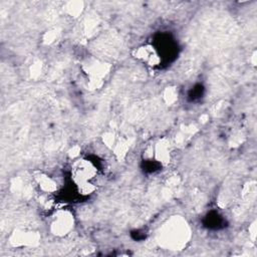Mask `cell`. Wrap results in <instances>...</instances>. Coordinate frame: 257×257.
Listing matches in <instances>:
<instances>
[{"mask_svg": "<svg viewBox=\"0 0 257 257\" xmlns=\"http://www.w3.org/2000/svg\"><path fill=\"white\" fill-rule=\"evenodd\" d=\"M34 180L39 187V189L44 193H53L57 190L56 182L49 176L43 173H36L34 175Z\"/></svg>", "mask_w": 257, "mask_h": 257, "instance_id": "8", "label": "cell"}, {"mask_svg": "<svg viewBox=\"0 0 257 257\" xmlns=\"http://www.w3.org/2000/svg\"><path fill=\"white\" fill-rule=\"evenodd\" d=\"M145 155L149 160L154 159L155 162L166 165L170 162V144L166 139L159 140L146 149Z\"/></svg>", "mask_w": 257, "mask_h": 257, "instance_id": "4", "label": "cell"}, {"mask_svg": "<svg viewBox=\"0 0 257 257\" xmlns=\"http://www.w3.org/2000/svg\"><path fill=\"white\" fill-rule=\"evenodd\" d=\"M74 227V217L68 210H59L52 216L50 231L56 236L67 235Z\"/></svg>", "mask_w": 257, "mask_h": 257, "instance_id": "3", "label": "cell"}, {"mask_svg": "<svg viewBox=\"0 0 257 257\" xmlns=\"http://www.w3.org/2000/svg\"><path fill=\"white\" fill-rule=\"evenodd\" d=\"M108 66L107 64L100 62L98 60H92L88 61L87 63L84 64V71L87 74L88 78L90 79L91 82L97 83L100 82L101 79L106 75L108 72Z\"/></svg>", "mask_w": 257, "mask_h": 257, "instance_id": "5", "label": "cell"}, {"mask_svg": "<svg viewBox=\"0 0 257 257\" xmlns=\"http://www.w3.org/2000/svg\"><path fill=\"white\" fill-rule=\"evenodd\" d=\"M189 231L186 223L180 218L172 219L163 227L160 233V242L167 247L176 249L186 243Z\"/></svg>", "mask_w": 257, "mask_h": 257, "instance_id": "2", "label": "cell"}, {"mask_svg": "<svg viewBox=\"0 0 257 257\" xmlns=\"http://www.w3.org/2000/svg\"><path fill=\"white\" fill-rule=\"evenodd\" d=\"M96 174L97 168L87 159H77L71 166V178L78 193L82 195H89L95 190V186L91 181Z\"/></svg>", "mask_w": 257, "mask_h": 257, "instance_id": "1", "label": "cell"}, {"mask_svg": "<svg viewBox=\"0 0 257 257\" xmlns=\"http://www.w3.org/2000/svg\"><path fill=\"white\" fill-rule=\"evenodd\" d=\"M135 56L150 66H156L160 63L161 58L157 49L152 45H142L138 47L135 52Z\"/></svg>", "mask_w": 257, "mask_h": 257, "instance_id": "6", "label": "cell"}, {"mask_svg": "<svg viewBox=\"0 0 257 257\" xmlns=\"http://www.w3.org/2000/svg\"><path fill=\"white\" fill-rule=\"evenodd\" d=\"M37 235L33 232L17 231L10 237V242L14 246H28L37 242Z\"/></svg>", "mask_w": 257, "mask_h": 257, "instance_id": "7", "label": "cell"}]
</instances>
